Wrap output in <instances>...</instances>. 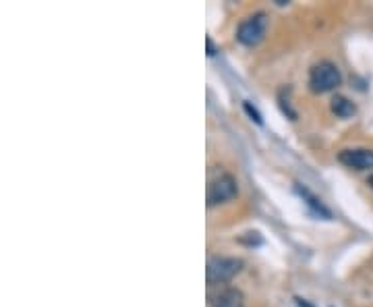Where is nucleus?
I'll use <instances>...</instances> for the list:
<instances>
[{"mask_svg": "<svg viewBox=\"0 0 373 307\" xmlns=\"http://www.w3.org/2000/svg\"><path fill=\"white\" fill-rule=\"evenodd\" d=\"M342 83V75H340V69L334 65V63H320L311 69L309 73V85L315 94H326V92H332L336 90L338 85Z\"/></svg>", "mask_w": 373, "mask_h": 307, "instance_id": "f257e3e1", "label": "nucleus"}, {"mask_svg": "<svg viewBox=\"0 0 373 307\" xmlns=\"http://www.w3.org/2000/svg\"><path fill=\"white\" fill-rule=\"evenodd\" d=\"M267 31V17L263 13H257L245 19L237 29V40L245 46H257Z\"/></svg>", "mask_w": 373, "mask_h": 307, "instance_id": "f03ea898", "label": "nucleus"}, {"mask_svg": "<svg viewBox=\"0 0 373 307\" xmlns=\"http://www.w3.org/2000/svg\"><path fill=\"white\" fill-rule=\"evenodd\" d=\"M243 268V262L237 258H212L208 264V279L210 283H229L233 281Z\"/></svg>", "mask_w": 373, "mask_h": 307, "instance_id": "7ed1b4c3", "label": "nucleus"}, {"mask_svg": "<svg viewBox=\"0 0 373 307\" xmlns=\"http://www.w3.org/2000/svg\"><path fill=\"white\" fill-rule=\"evenodd\" d=\"M237 197V181L231 174H222L218 179H214L208 187V204L210 206H218L224 201H231Z\"/></svg>", "mask_w": 373, "mask_h": 307, "instance_id": "20e7f679", "label": "nucleus"}, {"mask_svg": "<svg viewBox=\"0 0 373 307\" xmlns=\"http://www.w3.org/2000/svg\"><path fill=\"white\" fill-rule=\"evenodd\" d=\"M338 160L353 170H370L373 168V150H342L338 154Z\"/></svg>", "mask_w": 373, "mask_h": 307, "instance_id": "39448f33", "label": "nucleus"}, {"mask_svg": "<svg viewBox=\"0 0 373 307\" xmlns=\"http://www.w3.org/2000/svg\"><path fill=\"white\" fill-rule=\"evenodd\" d=\"M214 307H245V297L239 289H224L214 299Z\"/></svg>", "mask_w": 373, "mask_h": 307, "instance_id": "423d86ee", "label": "nucleus"}, {"mask_svg": "<svg viewBox=\"0 0 373 307\" xmlns=\"http://www.w3.org/2000/svg\"><path fill=\"white\" fill-rule=\"evenodd\" d=\"M332 113L340 119H351L357 113V106L345 96H334L332 98Z\"/></svg>", "mask_w": 373, "mask_h": 307, "instance_id": "0eeeda50", "label": "nucleus"}, {"mask_svg": "<svg viewBox=\"0 0 373 307\" xmlns=\"http://www.w3.org/2000/svg\"><path fill=\"white\" fill-rule=\"evenodd\" d=\"M297 191H299V195H301V197L307 201V206H309V208H313L317 214H322V216L330 218V210H328V208L322 204V199H317V197H315V195H313V193H311L307 187H301V185H297Z\"/></svg>", "mask_w": 373, "mask_h": 307, "instance_id": "6e6552de", "label": "nucleus"}, {"mask_svg": "<svg viewBox=\"0 0 373 307\" xmlns=\"http://www.w3.org/2000/svg\"><path fill=\"white\" fill-rule=\"evenodd\" d=\"M245 110H247V115L253 119V121H255V123H257V125H261V117H259V113H257V110H255L249 102H245Z\"/></svg>", "mask_w": 373, "mask_h": 307, "instance_id": "1a4fd4ad", "label": "nucleus"}, {"mask_svg": "<svg viewBox=\"0 0 373 307\" xmlns=\"http://www.w3.org/2000/svg\"><path fill=\"white\" fill-rule=\"evenodd\" d=\"M295 304H297V307H313L309 301H305V299H301V297H297Z\"/></svg>", "mask_w": 373, "mask_h": 307, "instance_id": "9d476101", "label": "nucleus"}, {"mask_svg": "<svg viewBox=\"0 0 373 307\" xmlns=\"http://www.w3.org/2000/svg\"><path fill=\"white\" fill-rule=\"evenodd\" d=\"M208 54H210V56H214V54H216V48H214V42H212L210 38H208Z\"/></svg>", "mask_w": 373, "mask_h": 307, "instance_id": "9b49d317", "label": "nucleus"}, {"mask_svg": "<svg viewBox=\"0 0 373 307\" xmlns=\"http://www.w3.org/2000/svg\"><path fill=\"white\" fill-rule=\"evenodd\" d=\"M367 183H370V187L373 189V176H370V181H367Z\"/></svg>", "mask_w": 373, "mask_h": 307, "instance_id": "f8f14e48", "label": "nucleus"}]
</instances>
